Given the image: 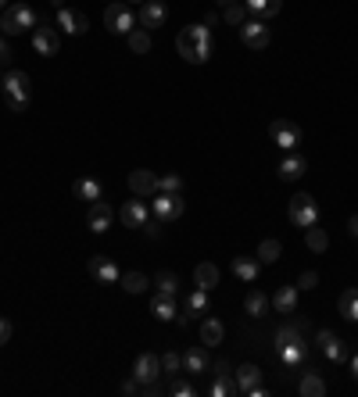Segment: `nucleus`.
Returning a JSON list of instances; mask_svg holds the SVG:
<instances>
[{
  "label": "nucleus",
  "instance_id": "nucleus-1",
  "mask_svg": "<svg viewBox=\"0 0 358 397\" xmlns=\"http://www.w3.org/2000/svg\"><path fill=\"white\" fill-rule=\"evenodd\" d=\"M175 50H179V58L190 61V65H204L212 58V29L201 22V25H187L183 32H179L175 40Z\"/></svg>",
  "mask_w": 358,
  "mask_h": 397
},
{
  "label": "nucleus",
  "instance_id": "nucleus-2",
  "mask_svg": "<svg viewBox=\"0 0 358 397\" xmlns=\"http://www.w3.org/2000/svg\"><path fill=\"white\" fill-rule=\"evenodd\" d=\"M4 100H8L11 111L22 115V111L29 107V100H33V79L25 72H18V69H8L4 72Z\"/></svg>",
  "mask_w": 358,
  "mask_h": 397
},
{
  "label": "nucleus",
  "instance_id": "nucleus-3",
  "mask_svg": "<svg viewBox=\"0 0 358 397\" xmlns=\"http://www.w3.org/2000/svg\"><path fill=\"white\" fill-rule=\"evenodd\" d=\"M36 25H40V18L33 15L29 4H8L4 15H0V29H4V36H22V32H29Z\"/></svg>",
  "mask_w": 358,
  "mask_h": 397
},
{
  "label": "nucleus",
  "instance_id": "nucleus-4",
  "mask_svg": "<svg viewBox=\"0 0 358 397\" xmlns=\"http://www.w3.org/2000/svg\"><path fill=\"white\" fill-rule=\"evenodd\" d=\"M287 215H290V222H294V225L308 230V225H316V222H319V204H316V197H312V194H294V201H290Z\"/></svg>",
  "mask_w": 358,
  "mask_h": 397
},
{
  "label": "nucleus",
  "instance_id": "nucleus-5",
  "mask_svg": "<svg viewBox=\"0 0 358 397\" xmlns=\"http://www.w3.org/2000/svg\"><path fill=\"white\" fill-rule=\"evenodd\" d=\"M104 25L115 32V36H129L137 29V15L126 8V4H118V0H111V4L104 8Z\"/></svg>",
  "mask_w": 358,
  "mask_h": 397
},
{
  "label": "nucleus",
  "instance_id": "nucleus-6",
  "mask_svg": "<svg viewBox=\"0 0 358 397\" xmlns=\"http://www.w3.org/2000/svg\"><path fill=\"white\" fill-rule=\"evenodd\" d=\"M151 211H154V218L165 225V222H175L179 215H183L187 204L179 201V194H161V190H158V194L151 197Z\"/></svg>",
  "mask_w": 358,
  "mask_h": 397
},
{
  "label": "nucleus",
  "instance_id": "nucleus-7",
  "mask_svg": "<svg viewBox=\"0 0 358 397\" xmlns=\"http://www.w3.org/2000/svg\"><path fill=\"white\" fill-rule=\"evenodd\" d=\"M316 344H319V351L333 362V365H344L347 358H351V348L344 344V340L333 333V329H319V336H316Z\"/></svg>",
  "mask_w": 358,
  "mask_h": 397
},
{
  "label": "nucleus",
  "instance_id": "nucleus-8",
  "mask_svg": "<svg viewBox=\"0 0 358 397\" xmlns=\"http://www.w3.org/2000/svg\"><path fill=\"white\" fill-rule=\"evenodd\" d=\"M269 140L283 150H297V143H301V129H297L290 119H276L269 122Z\"/></svg>",
  "mask_w": 358,
  "mask_h": 397
},
{
  "label": "nucleus",
  "instance_id": "nucleus-9",
  "mask_svg": "<svg viewBox=\"0 0 358 397\" xmlns=\"http://www.w3.org/2000/svg\"><path fill=\"white\" fill-rule=\"evenodd\" d=\"M57 47H62V36H57V29L47 25V22H40V25L33 29V50L40 54V58H54Z\"/></svg>",
  "mask_w": 358,
  "mask_h": 397
},
{
  "label": "nucleus",
  "instance_id": "nucleus-10",
  "mask_svg": "<svg viewBox=\"0 0 358 397\" xmlns=\"http://www.w3.org/2000/svg\"><path fill=\"white\" fill-rule=\"evenodd\" d=\"M165 18H168V8L161 4V0H144V4H140V15H137V25L151 32V29H161Z\"/></svg>",
  "mask_w": 358,
  "mask_h": 397
},
{
  "label": "nucleus",
  "instance_id": "nucleus-11",
  "mask_svg": "<svg viewBox=\"0 0 358 397\" xmlns=\"http://www.w3.org/2000/svg\"><path fill=\"white\" fill-rule=\"evenodd\" d=\"M86 272H90L97 283H104V287H111V283H118V279H122L118 265H115L111 258H104V254H93V258L86 261Z\"/></svg>",
  "mask_w": 358,
  "mask_h": 397
},
{
  "label": "nucleus",
  "instance_id": "nucleus-12",
  "mask_svg": "<svg viewBox=\"0 0 358 397\" xmlns=\"http://www.w3.org/2000/svg\"><path fill=\"white\" fill-rule=\"evenodd\" d=\"M111 222H115V208L108 201H93L90 211H86V225H90L93 233H108Z\"/></svg>",
  "mask_w": 358,
  "mask_h": 397
},
{
  "label": "nucleus",
  "instance_id": "nucleus-13",
  "mask_svg": "<svg viewBox=\"0 0 358 397\" xmlns=\"http://www.w3.org/2000/svg\"><path fill=\"white\" fill-rule=\"evenodd\" d=\"M241 40H244V47H251V50H265V47H269V29H265V22H262V18H248V22L241 25Z\"/></svg>",
  "mask_w": 358,
  "mask_h": 397
},
{
  "label": "nucleus",
  "instance_id": "nucleus-14",
  "mask_svg": "<svg viewBox=\"0 0 358 397\" xmlns=\"http://www.w3.org/2000/svg\"><path fill=\"white\" fill-rule=\"evenodd\" d=\"M57 29H65L69 36H83L86 29H90V18L83 15V11H76V8H62V11H57Z\"/></svg>",
  "mask_w": 358,
  "mask_h": 397
},
{
  "label": "nucleus",
  "instance_id": "nucleus-15",
  "mask_svg": "<svg viewBox=\"0 0 358 397\" xmlns=\"http://www.w3.org/2000/svg\"><path fill=\"white\" fill-rule=\"evenodd\" d=\"M118 215H122V225H129V230H144V225L151 222V208L144 201H126Z\"/></svg>",
  "mask_w": 358,
  "mask_h": 397
},
{
  "label": "nucleus",
  "instance_id": "nucleus-16",
  "mask_svg": "<svg viewBox=\"0 0 358 397\" xmlns=\"http://www.w3.org/2000/svg\"><path fill=\"white\" fill-rule=\"evenodd\" d=\"M129 190L137 197H154L158 194V176L147 172V168H137V172H129Z\"/></svg>",
  "mask_w": 358,
  "mask_h": 397
},
{
  "label": "nucleus",
  "instance_id": "nucleus-17",
  "mask_svg": "<svg viewBox=\"0 0 358 397\" xmlns=\"http://www.w3.org/2000/svg\"><path fill=\"white\" fill-rule=\"evenodd\" d=\"M233 379H236V390H241V393H251L258 383H262V369L258 365H236V372H233Z\"/></svg>",
  "mask_w": 358,
  "mask_h": 397
},
{
  "label": "nucleus",
  "instance_id": "nucleus-18",
  "mask_svg": "<svg viewBox=\"0 0 358 397\" xmlns=\"http://www.w3.org/2000/svg\"><path fill=\"white\" fill-rule=\"evenodd\" d=\"M305 172H308V161H305L301 154H287V158L279 161V179H287V183L301 179Z\"/></svg>",
  "mask_w": 358,
  "mask_h": 397
},
{
  "label": "nucleus",
  "instance_id": "nucleus-19",
  "mask_svg": "<svg viewBox=\"0 0 358 397\" xmlns=\"http://www.w3.org/2000/svg\"><path fill=\"white\" fill-rule=\"evenodd\" d=\"M151 315H154V319H161V322H175V315H179L175 297H168V294H154V297H151Z\"/></svg>",
  "mask_w": 358,
  "mask_h": 397
},
{
  "label": "nucleus",
  "instance_id": "nucleus-20",
  "mask_svg": "<svg viewBox=\"0 0 358 397\" xmlns=\"http://www.w3.org/2000/svg\"><path fill=\"white\" fill-rule=\"evenodd\" d=\"M133 376H137L140 383H154V379L161 376V358H154V355H140V358H137V365H133Z\"/></svg>",
  "mask_w": 358,
  "mask_h": 397
},
{
  "label": "nucleus",
  "instance_id": "nucleus-21",
  "mask_svg": "<svg viewBox=\"0 0 358 397\" xmlns=\"http://www.w3.org/2000/svg\"><path fill=\"white\" fill-rule=\"evenodd\" d=\"M258 268H262V261L251 258V254H236V258H233V275L244 279V283H255V279H258Z\"/></svg>",
  "mask_w": 358,
  "mask_h": 397
},
{
  "label": "nucleus",
  "instance_id": "nucleus-22",
  "mask_svg": "<svg viewBox=\"0 0 358 397\" xmlns=\"http://www.w3.org/2000/svg\"><path fill=\"white\" fill-rule=\"evenodd\" d=\"M279 358H283V365H305V358H308V348H305V340H290V344H279Z\"/></svg>",
  "mask_w": 358,
  "mask_h": 397
},
{
  "label": "nucleus",
  "instance_id": "nucleus-23",
  "mask_svg": "<svg viewBox=\"0 0 358 397\" xmlns=\"http://www.w3.org/2000/svg\"><path fill=\"white\" fill-rule=\"evenodd\" d=\"M269 301H272V308L279 315H294V308H297V287H279Z\"/></svg>",
  "mask_w": 358,
  "mask_h": 397
},
{
  "label": "nucleus",
  "instance_id": "nucleus-24",
  "mask_svg": "<svg viewBox=\"0 0 358 397\" xmlns=\"http://www.w3.org/2000/svg\"><path fill=\"white\" fill-rule=\"evenodd\" d=\"M244 8H248L255 18H276L279 8H283V0H244Z\"/></svg>",
  "mask_w": 358,
  "mask_h": 397
},
{
  "label": "nucleus",
  "instance_id": "nucleus-25",
  "mask_svg": "<svg viewBox=\"0 0 358 397\" xmlns=\"http://www.w3.org/2000/svg\"><path fill=\"white\" fill-rule=\"evenodd\" d=\"M269 308H272V301H269L262 290H248V297H244V312H248L251 319H262Z\"/></svg>",
  "mask_w": 358,
  "mask_h": 397
},
{
  "label": "nucleus",
  "instance_id": "nucleus-26",
  "mask_svg": "<svg viewBox=\"0 0 358 397\" xmlns=\"http://www.w3.org/2000/svg\"><path fill=\"white\" fill-rule=\"evenodd\" d=\"M183 369H187L190 376L208 372V351H204V348H190V351L183 355Z\"/></svg>",
  "mask_w": 358,
  "mask_h": 397
},
{
  "label": "nucleus",
  "instance_id": "nucleus-27",
  "mask_svg": "<svg viewBox=\"0 0 358 397\" xmlns=\"http://www.w3.org/2000/svg\"><path fill=\"white\" fill-rule=\"evenodd\" d=\"M297 393H301V397H323V393H326L323 376H319V372H305L301 383H297Z\"/></svg>",
  "mask_w": 358,
  "mask_h": 397
},
{
  "label": "nucleus",
  "instance_id": "nucleus-28",
  "mask_svg": "<svg viewBox=\"0 0 358 397\" xmlns=\"http://www.w3.org/2000/svg\"><path fill=\"white\" fill-rule=\"evenodd\" d=\"M222 336H226V326L219 319H204L201 322V344L215 348V344H222Z\"/></svg>",
  "mask_w": 358,
  "mask_h": 397
},
{
  "label": "nucleus",
  "instance_id": "nucleus-29",
  "mask_svg": "<svg viewBox=\"0 0 358 397\" xmlns=\"http://www.w3.org/2000/svg\"><path fill=\"white\" fill-rule=\"evenodd\" d=\"M337 312H340L347 322H358V287H351V290H344V294H340Z\"/></svg>",
  "mask_w": 358,
  "mask_h": 397
},
{
  "label": "nucleus",
  "instance_id": "nucleus-30",
  "mask_svg": "<svg viewBox=\"0 0 358 397\" xmlns=\"http://www.w3.org/2000/svg\"><path fill=\"white\" fill-rule=\"evenodd\" d=\"M194 283H197V287H204V290L219 287V268H215L212 261H201V265L194 268Z\"/></svg>",
  "mask_w": 358,
  "mask_h": 397
},
{
  "label": "nucleus",
  "instance_id": "nucleus-31",
  "mask_svg": "<svg viewBox=\"0 0 358 397\" xmlns=\"http://www.w3.org/2000/svg\"><path fill=\"white\" fill-rule=\"evenodd\" d=\"M279 254H283V244L269 237V240H262V244H258V254H255V258H258L262 265H272V261H279Z\"/></svg>",
  "mask_w": 358,
  "mask_h": 397
},
{
  "label": "nucleus",
  "instance_id": "nucleus-32",
  "mask_svg": "<svg viewBox=\"0 0 358 397\" xmlns=\"http://www.w3.org/2000/svg\"><path fill=\"white\" fill-rule=\"evenodd\" d=\"M305 240H308V251H316V254H323L330 247V237H326V230H319V222L305 230Z\"/></svg>",
  "mask_w": 358,
  "mask_h": 397
},
{
  "label": "nucleus",
  "instance_id": "nucleus-33",
  "mask_svg": "<svg viewBox=\"0 0 358 397\" xmlns=\"http://www.w3.org/2000/svg\"><path fill=\"white\" fill-rule=\"evenodd\" d=\"M147 287H151V279H147L144 272H126V275H122V290H126V294H144Z\"/></svg>",
  "mask_w": 358,
  "mask_h": 397
},
{
  "label": "nucleus",
  "instance_id": "nucleus-34",
  "mask_svg": "<svg viewBox=\"0 0 358 397\" xmlns=\"http://www.w3.org/2000/svg\"><path fill=\"white\" fill-rule=\"evenodd\" d=\"M187 312L197 319V315H208V290L204 287H197L190 297H187Z\"/></svg>",
  "mask_w": 358,
  "mask_h": 397
},
{
  "label": "nucleus",
  "instance_id": "nucleus-35",
  "mask_svg": "<svg viewBox=\"0 0 358 397\" xmlns=\"http://www.w3.org/2000/svg\"><path fill=\"white\" fill-rule=\"evenodd\" d=\"M248 15H251V11H248L244 4H226V8H222V18H226L233 29H241V25L248 22Z\"/></svg>",
  "mask_w": 358,
  "mask_h": 397
},
{
  "label": "nucleus",
  "instance_id": "nucleus-36",
  "mask_svg": "<svg viewBox=\"0 0 358 397\" xmlns=\"http://www.w3.org/2000/svg\"><path fill=\"white\" fill-rule=\"evenodd\" d=\"M126 43H129L133 54H147V50H151V32H147V29H133V32L126 36Z\"/></svg>",
  "mask_w": 358,
  "mask_h": 397
},
{
  "label": "nucleus",
  "instance_id": "nucleus-37",
  "mask_svg": "<svg viewBox=\"0 0 358 397\" xmlns=\"http://www.w3.org/2000/svg\"><path fill=\"white\" fill-rule=\"evenodd\" d=\"M154 287H158V294L175 297V294H179V279H175L172 272H158V275H154Z\"/></svg>",
  "mask_w": 358,
  "mask_h": 397
},
{
  "label": "nucleus",
  "instance_id": "nucleus-38",
  "mask_svg": "<svg viewBox=\"0 0 358 397\" xmlns=\"http://www.w3.org/2000/svg\"><path fill=\"white\" fill-rule=\"evenodd\" d=\"M76 194L93 204V201H100V183H97V179H79V183H76Z\"/></svg>",
  "mask_w": 358,
  "mask_h": 397
},
{
  "label": "nucleus",
  "instance_id": "nucleus-39",
  "mask_svg": "<svg viewBox=\"0 0 358 397\" xmlns=\"http://www.w3.org/2000/svg\"><path fill=\"white\" fill-rule=\"evenodd\" d=\"M158 190H161V194H179V190H183V179H179V172L158 176Z\"/></svg>",
  "mask_w": 358,
  "mask_h": 397
},
{
  "label": "nucleus",
  "instance_id": "nucleus-40",
  "mask_svg": "<svg viewBox=\"0 0 358 397\" xmlns=\"http://www.w3.org/2000/svg\"><path fill=\"white\" fill-rule=\"evenodd\" d=\"M161 372H168V376L183 372V355H179V351H168V355L161 358Z\"/></svg>",
  "mask_w": 358,
  "mask_h": 397
},
{
  "label": "nucleus",
  "instance_id": "nucleus-41",
  "mask_svg": "<svg viewBox=\"0 0 358 397\" xmlns=\"http://www.w3.org/2000/svg\"><path fill=\"white\" fill-rule=\"evenodd\" d=\"M290 340H301V329H294V326H279V329H276V348H279V344H290Z\"/></svg>",
  "mask_w": 358,
  "mask_h": 397
},
{
  "label": "nucleus",
  "instance_id": "nucleus-42",
  "mask_svg": "<svg viewBox=\"0 0 358 397\" xmlns=\"http://www.w3.org/2000/svg\"><path fill=\"white\" fill-rule=\"evenodd\" d=\"M319 287V272H301V279H297V290H316Z\"/></svg>",
  "mask_w": 358,
  "mask_h": 397
},
{
  "label": "nucleus",
  "instance_id": "nucleus-43",
  "mask_svg": "<svg viewBox=\"0 0 358 397\" xmlns=\"http://www.w3.org/2000/svg\"><path fill=\"white\" fill-rule=\"evenodd\" d=\"M11 58H15V54H11L8 40H4V36H0V65H11Z\"/></svg>",
  "mask_w": 358,
  "mask_h": 397
},
{
  "label": "nucleus",
  "instance_id": "nucleus-44",
  "mask_svg": "<svg viewBox=\"0 0 358 397\" xmlns=\"http://www.w3.org/2000/svg\"><path fill=\"white\" fill-rule=\"evenodd\" d=\"M172 393H175V397H190V393H194V386H190V383H179V379H175V383H172Z\"/></svg>",
  "mask_w": 358,
  "mask_h": 397
},
{
  "label": "nucleus",
  "instance_id": "nucleus-45",
  "mask_svg": "<svg viewBox=\"0 0 358 397\" xmlns=\"http://www.w3.org/2000/svg\"><path fill=\"white\" fill-rule=\"evenodd\" d=\"M8 340H11V322H8V319H0V348H4Z\"/></svg>",
  "mask_w": 358,
  "mask_h": 397
},
{
  "label": "nucleus",
  "instance_id": "nucleus-46",
  "mask_svg": "<svg viewBox=\"0 0 358 397\" xmlns=\"http://www.w3.org/2000/svg\"><path fill=\"white\" fill-rule=\"evenodd\" d=\"M122 393H126V397L140 393V379H137V376H133V379H126V383H122Z\"/></svg>",
  "mask_w": 358,
  "mask_h": 397
},
{
  "label": "nucleus",
  "instance_id": "nucleus-47",
  "mask_svg": "<svg viewBox=\"0 0 358 397\" xmlns=\"http://www.w3.org/2000/svg\"><path fill=\"white\" fill-rule=\"evenodd\" d=\"M144 233H147L151 240H158V237H161V222H147V225H144Z\"/></svg>",
  "mask_w": 358,
  "mask_h": 397
},
{
  "label": "nucleus",
  "instance_id": "nucleus-48",
  "mask_svg": "<svg viewBox=\"0 0 358 397\" xmlns=\"http://www.w3.org/2000/svg\"><path fill=\"white\" fill-rule=\"evenodd\" d=\"M347 233L358 240V215H351V218H347Z\"/></svg>",
  "mask_w": 358,
  "mask_h": 397
},
{
  "label": "nucleus",
  "instance_id": "nucleus-49",
  "mask_svg": "<svg viewBox=\"0 0 358 397\" xmlns=\"http://www.w3.org/2000/svg\"><path fill=\"white\" fill-rule=\"evenodd\" d=\"M347 365H351V379L358 383V355H351V358H347Z\"/></svg>",
  "mask_w": 358,
  "mask_h": 397
},
{
  "label": "nucleus",
  "instance_id": "nucleus-50",
  "mask_svg": "<svg viewBox=\"0 0 358 397\" xmlns=\"http://www.w3.org/2000/svg\"><path fill=\"white\" fill-rule=\"evenodd\" d=\"M50 8H54V11H62V8H65V0H50Z\"/></svg>",
  "mask_w": 358,
  "mask_h": 397
},
{
  "label": "nucleus",
  "instance_id": "nucleus-51",
  "mask_svg": "<svg viewBox=\"0 0 358 397\" xmlns=\"http://www.w3.org/2000/svg\"><path fill=\"white\" fill-rule=\"evenodd\" d=\"M215 4H222V8H226V4H236V0H215Z\"/></svg>",
  "mask_w": 358,
  "mask_h": 397
},
{
  "label": "nucleus",
  "instance_id": "nucleus-52",
  "mask_svg": "<svg viewBox=\"0 0 358 397\" xmlns=\"http://www.w3.org/2000/svg\"><path fill=\"white\" fill-rule=\"evenodd\" d=\"M0 8H8V0H0Z\"/></svg>",
  "mask_w": 358,
  "mask_h": 397
},
{
  "label": "nucleus",
  "instance_id": "nucleus-53",
  "mask_svg": "<svg viewBox=\"0 0 358 397\" xmlns=\"http://www.w3.org/2000/svg\"><path fill=\"white\" fill-rule=\"evenodd\" d=\"M137 4H144V0H137Z\"/></svg>",
  "mask_w": 358,
  "mask_h": 397
}]
</instances>
